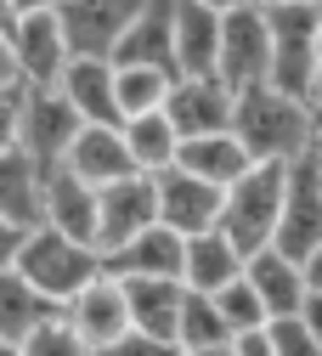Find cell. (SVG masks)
Returning a JSON list of instances; mask_svg holds the SVG:
<instances>
[{
	"label": "cell",
	"instance_id": "6da1fadb",
	"mask_svg": "<svg viewBox=\"0 0 322 356\" xmlns=\"http://www.w3.org/2000/svg\"><path fill=\"white\" fill-rule=\"evenodd\" d=\"M238 142L249 147L255 164H294L316 147V124L305 113L300 97L277 91V85H249L238 91V113H232Z\"/></svg>",
	"mask_w": 322,
	"mask_h": 356
},
{
	"label": "cell",
	"instance_id": "7a4b0ae2",
	"mask_svg": "<svg viewBox=\"0 0 322 356\" xmlns=\"http://www.w3.org/2000/svg\"><path fill=\"white\" fill-rule=\"evenodd\" d=\"M12 266H17V272H23L45 300H51L57 311H63L90 277H97V272H108L97 243H79V238H68V232H57V227H45V220L23 232V249H17Z\"/></svg>",
	"mask_w": 322,
	"mask_h": 356
},
{
	"label": "cell",
	"instance_id": "3957f363",
	"mask_svg": "<svg viewBox=\"0 0 322 356\" xmlns=\"http://www.w3.org/2000/svg\"><path fill=\"white\" fill-rule=\"evenodd\" d=\"M283 187H289V164H249L220 204V232L232 238L243 254L266 249L277 238V215H283Z\"/></svg>",
	"mask_w": 322,
	"mask_h": 356
},
{
	"label": "cell",
	"instance_id": "277c9868",
	"mask_svg": "<svg viewBox=\"0 0 322 356\" xmlns=\"http://www.w3.org/2000/svg\"><path fill=\"white\" fill-rule=\"evenodd\" d=\"M316 6L311 0H289V6H266V23H271V79L266 85H277V91L300 97L311 91V79L322 68L316 57Z\"/></svg>",
	"mask_w": 322,
	"mask_h": 356
},
{
	"label": "cell",
	"instance_id": "5b68a950",
	"mask_svg": "<svg viewBox=\"0 0 322 356\" xmlns=\"http://www.w3.org/2000/svg\"><path fill=\"white\" fill-rule=\"evenodd\" d=\"M215 74L232 85V91H249V85H266L271 79V23H266V6H232L220 12V57H215Z\"/></svg>",
	"mask_w": 322,
	"mask_h": 356
},
{
	"label": "cell",
	"instance_id": "8992f818",
	"mask_svg": "<svg viewBox=\"0 0 322 356\" xmlns=\"http://www.w3.org/2000/svg\"><path fill=\"white\" fill-rule=\"evenodd\" d=\"M79 108L57 91V85H23V113H17V147L34 164H63V153L79 136Z\"/></svg>",
	"mask_w": 322,
	"mask_h": 356
},
{
	"label": "cell",
	"instance_id": "52a82bcc",
	"mask_svg": "<svg viewBox=\"0 0 322 356\" xmlns=\"http://www.w3.org/2000/svg\"><path fill=\"white\" fill-rule=\"evenodd\" d=\"M159 220V187H153V175L147 170H130L119 175V181L102 187V209H97V249L102 260L113 249H124L136 232H147Z\"/></svg>",
	"mask_w": 322,
	"mask_h": 356
},
{
	"label": "cell",
	"instance_id": "ba28073f",
	"mask_svg": "<svg viewBox=\"0 0 322 356\" xmlns=\"http://www.w3.org/2000/svg\"><path fill=\"white\" fill-rule=\"evenodd\" d=\"M164 113L181 130V142L187 136H209V130H232L238 91L220 74H175L170 97H164Z\"/></svg>",
	"mask_w": 322,
	"mask_h": 356
},
{
	"label": "cell",
	"instance_id": "9c48e42d",
	"mask_svg": "<svg viewBox=\"0 0 322 356\" xmlns=\"http://www.w3.org/2000/svg\"><path fill=\"white\" fill-rule=\"evenodd\" d=\"M277 243L283 254L305 260L322 243V164L305 153L289 164V187H283V215H277Z\"/></svg>",
	"mask_w": 322,
	"mask_h": 356
},
{
	"label": "cell",
	"instance_id": "30bf717a",
	"mask_svg": "<svg viewBox=\"0 0 322 356\" xmlns=\"http://www.w3.org/2000/svg\"><path fill=\"white\" fill-rule=\"evenodd\" d=\"M63 317L74 323V334L90 345V350H108L113 339H124L136 323H130V300H124V277L113 272H97L68 305H63Z\"/></svg>",
	"mask_w": 322,
	"mask_h": 356
},
{
	"label": "cell",
	"instance_id": "8fae6325",
	"mask_svg": "<svg viewBox=\"0 0 322 356\" xmlns=\"http://www.w3.org/2000/svg\"><path fill=\"white\" fill-rule=\"evenodd\" d=\"M153 187H159V220H164V227H175L181 238H193V232H209V227H220V204H226V187L204 181V175L181 170V164L159 170V175H153Z\"/></svg>",
	"mask_w": 322,
	"mask_h": 356
},
{
	"label": "cell",
	"instance_id": "7c38bea8",
	"mask_svg": "<svg viewBox=\"0 0 322 356\" xmlns=\"http://www.w3.org/2000/svg\"><path fill=\"white\" fill-rule=\"evenodd\" d=\"M142 0H57V17L74 57H113V46L124 40V29L136 23Z\"/></svg>",
	"mask_w": 322,
	"mask_h": 356
},
{
	"label": "cell",
	"instance_id": "4fadbf2b",
	"mask_svg": "<svg viewBox=\"0 0 322 356\" xmlns=\"http://www.w3.org/2000/svg\"><path fill=\"white\" fill-rule=\"evenodd\" d=\"M12 51H17V74H23V85H57L63 68H68V57H74L57 6L17 17V29H12Z\"/></svg>",
	"mask_w": 322,
	"mask_h": 356
},
{
	"label": "cell",
	"instance_id": "5bb4252c",
	"mask_svg": "<svg viewBox=\"0 0 322 356\" xmlns=\"http://www.w3.org/2000/svg\"><path fill=\"white\" fill-rule=\"evenodd\" d=\"M57 91L79 108L85 124H124L119 113V68L113 57H68L63 79H57Z\"/></svg>",
	"mask_w": 322,
	"mask_h": 356
},
{
	"label": "cell",
	"instance_id": "9a60e30c",
	"mask_svg": "<svg viewBox=\"0 0 322 356\" xmlns=\"http://www.w3.org/2000/svg\"><path fill=\"white\" fill-rule=\"evenodd\" d=\"M97 209H102V187L79 181L68 164L45 170V227H57L79 243H97Z\"/></svg>",
	"mask_w": 322,
	"mask_h": 356
},
{
	"label": "cell",
	"instance_id": "2e32d148",
	"mask_svg": "<svg viewBox=\"0 0 322 356\" xmlns=\"http://www.w3.org/2000/svg\"><path fill=\"white\" fill-rule=\"evenodd\" d=\"M181 260H187V238H181L175 227H164V220H153L147 232H136L102 266L113 277H181Z\"/></svg>",
	"mask_w": 322,
	"mask_h": 356
},
{
	"label": "cell",
	"instance_id": "e0dca14e",
	"mask_svg": "<svg viewBox=\"0 0 322 356\" xmlns=\"http://www.w3.org/2000/svg\"><path fill=\"white\" fill-rule=\"evenodd\" d=\"M63 164L90 187H108L119 175H130V147H124V124H79L74 147L63 153Z\"/></svg>",
	"mask_w": 322,
	"mask_h": 356
},
{
	"label": "cell",
	"instance_id": "ac0fdd59",
	"mask_svg": "<svg viewBox=\"0 0 322 356\" xmlns=\"http://www.w3.org/2000/svg\"><path fill=\"white\" fill-rule=\"evenodd\" d=\"M113 63H159L175 74V0H142L136 23L113 46Z\"/></svg>",
	"mask_w": 322,
	"mask_h": 356
},
{
	"label": "cell",
	"instance_id": "d6986e66",
	"mask_svg": "<svg viewBox=\"0 0 322 356\" xmlns=\"http://www.w3.org/2000/svg\"><path fill=\"white\" fill-rule=\"evenodd\" d=\"M0 215L23 232L45 220V164H34L23 147L0 153Z\"/></svg>",
	"mask_w": 322,
	"mask_h": 356
},
{
	"label": "cell",
	"instance_id": "ffe728a7",
	"mask_svg": "<svg viewBox=\"0 0 322 356\" xmlns=\"http://www.w3.org/2000/svg\"><path fill=\"white\" fill-rule=\"evenodd\" d=\"M220 57V6L175 0V74H215Z\"/></svg>",
	"mask_w": 322,
	"mask_h": 356
},
{
	"label": "cell",
	"instance_id": "44dd1931",
	"mask_svg": "<svg viewBox=\"0 0 322 356\" xmlns=\"http://www.w3.org/2000/svg\"><path fill=\"white\" fill-rule=\"evenodd\" d=\"M243 260H249V254L226 238L220 227L193 232V238H187V260H181V283L198 289V294H215V289H226L232 277H243Z\"/></svg>",
	"mask_w": 322,
	"mask_h": 356
},
{
	"label": "cell",
	"instance_id": "7402d4cb",
	"mask_svg": "<svg viewBox=\"0 0 322 356\" xmlns=\"http://www.w3.org/2000/svg\"><path fill=\"white\" fill-rule=\"evenodd\" d=\"M243 277L255 283V294L266 300L271 317H283V311H300V300H305V266H300L294 254H283L277 243L255 249V254L243 260Z\"/></svg>",
	"mask_w": 322,
	"mask_h": 356
},
{
	"label": "cell",
	"instance_id": "603a6c76",
	"mask_svg": "<svg viewBox=\"0 0 322 356\" xmlns=\"http://www.w3.org/2000/svg\"><path fill=\"white\" fill-rule=\"evenodd\" d=\"M124 300H130V323L142 328V334L175 339L187 283H181V277H124Z\"/></svg>",
	"mask_w": 322,
	"mask_h": 356
},
{
	"label": "cell",
	"instance_id": "cb8c5ba5",
	"mask_svg": "<svg viewBox=\"0 0 322 356\" xmlns=\"http://www.w3.org/2000/svg\"><path fill=\"white\" fill-rule=\"evenodd\" d=\"M175 164L193 170V175H204V181H215V187H232L255 159L238 142V130H209V136H187V142H181Z\"/></svg>",
	"mask_w": 322,
	"mask_h": 356
},
{
	"label": "cell",
	"instance_id": "d4e9b609",
	"mask_svg": "<svg viewBox=\"0 0 322 356\" xmlns=\"http://www.w3.org/2000/svg\"><path fill=\"white\" fill-rule=\"evenodd\" d=\"M124 147H130V164H136V170L159 175V170H170L175 153H181V130L170 124L164 108H153V113L124 119Z\"/></svg>",
	"mask_w": 322,
	"mask_h": 356
},
{
	"label": "cell",
	"instance_id": "484cf974",
	"mask_svg": "<svg viewBox=\"0 0 322 356\" xmlns=\"http://www.w3.org/2000/svg\"><path fill=\"white\" fill-rule=\"evenodd\" d=\"M51 311H57V305L45 300V294L17 272V266L0 272V339H17V345H23L45 317H51Z\"/></svg>",
	"mask_w": 322,
	"mask_h": 356
},
{
	"label": "cell",
	"instance_id": "4316f807",
	"mask_svg": "<svg viewBox=\"0 0 322 356\" xmlns=\"http://www.w3.org/2000/svg\"><path fill=\"white\" fill-rule=\"evenodd\" d=\"M113 68H119V113H124V119L164 108L170 85H175L170 68H159V63H113Z\"/></svg>",
	"mask_w": 322,
	"mask_h": 356
},
{
	"label": "cell",
	"instance_id": "83f0119b",
	"mask_svg": "<svg viewBox=\"0 0 322 356\" xmlns=\"http://www.w3.org/2000/svg\"><path fill=\"white\" fill-rule=\"evenodd\" d=\"M226 339H232V328H226L215 294L187 289V300H181V328H175V345H181V350H193V345H226Z\"/></svg>",
	"mask_w": 322,
	"mask_h": 356
},
{
	"label": "cell",
	"instance_id": "f1b7e54d",
	"mask_svg": "<svg viewBox=\"0 0 322 356\" xmlns=\"http://www.w3.org/2000/svg\"><path fill=\"white\" fill-rule=\"evenodd\" d=\"M215 305H220V317H226V328H232V334L271 323V311H266V300L255 294V283H249V277H232L226 289H215Z\"/></svg>",
	"mask_w": 322,
	"mask_h": 356
},
{
	"label": "cell",
	"instance_id": "f546056e",
	"mask_svg": "<svg viewBox=\"0 0 322 356\" xmlns=\"http://www.w3.org/2000/svg\"><path fill=\"white\" fill-rule=\"evenodd\" d=\"M23 356H97V350L74 334V323L63 317V311H51V317L23 339Z\"/></svg>",
	"mask_w": 322,
	"mask_h": 356
},
{
	"label": "cell",
	"instance_id": "4dcf8cb0",
	"mask_svg": "<svg viewBox=\"0 0 322 356\" xmlns=\"http://www.w3.org/2000/svg\"><path fill=\"white\" fill-rule=\"evenodd\" d=\"M271 345H277V356H322V334L300 317V311L271 317Z\"/></svg>",
	"mask_w": 322,
	"mask_h": 356
},
{
	"label": "cell",
	"instance_id": "1f68e13d",
	"mask_svg": "<svg viewBox=\"0 0 322 356\" xmlns=\"http://www.w3.org/2000/svg\"><path fill=\"white\" fill-rule=\"evenodd\" d=\"M97 356H181V345H175V339H159V334H142V328H130L124 339H113V345L97 350Z\"/></svg>",
	"mask_w": 322,
	"mask_h": 356
},
{
	"label": "cell",
	"instance_id": "d6a6232c",
	"mask_svg": "<svg viewBox=\"0 0 322 356\" xmlns=\"http://www.w3.org/2000/svg\"><path fill=\"white\" fill-rule=\"evenodd\" d=\"M17 113H23V85H0V153L17 147Z\"/></svg>",
	"mask_w": 322,
	"mask_h": 356
},
{
	"label": "cell",
	"instance_id": "836d02e7",
	"mask_svg": "<svg viewBox=\"0 0 322 356\" xmlns=\"http://www.w3.org/2000/svg\"><path fill=\"white\" fill-rule=\"evenodd\" d=\"M232 350H238V356H277V345H271V323L232 334Z\"/></svg>",
	"mask_w": 322,
	"mask_h": 356
},
{
	"label": "cell",
	"instance_id": "e575fe53",
	"mask_svg": "<svg viewBox=\"0 0 322 356\" xmlns=\"http://www.w3.org/2000/svg\"><path fill=\"white\" fill-rule=\"evenodd\" d=\"M17 249H23V227H12V220L0 215V272L17 260Z\"/></svg>",
	"mask_w": 322,
	"mask_h": 356
},
{
	"label": "cell",
	"instance_id": "d590c367",
	"mask_svg": "<svg viewBox=\"0 0 322 356\" xmlns=\"http://www.w3.org/2000/svg\"><path fill=\"white\" fill-rule=\"evenodd\" d=\"M0 85H23V74H17V51H12V34L0 29Z\"/></svg>",
	"mask_w": 322,
	"mask_h": 356
},
{
	"label": "cell",
	"instance_id": "8d00e7d4",
	"mask_svg": "<svg viewBox=\"0 0 322 356\" xmlns=\"http://www.w3.org/2000/svg\"><path fill=\"white\" fill-rule=\"evenodd\" d=\"M300 317H305V323L322 334V294H316V289H305V300H300Z\"/></svg>",
	"mask_w": 322,
	"mask_h": 356
},
{
	"label": "cell",
	"instance_id": "74e56055",
	"mask_svg": "<svg viewBox=\"0 0 322 356\" xmlns=\"http://www.w3.org/2000/svg\"><path fill=\"white\" fill-rule=\"evenodd\" d=\"M300 266H305V289H316V294H322V243H316Z\"/></svg>",
	"mask_w": 322,
	"mask_h": 356
},
{
	"label": "cell",
	"instance_id": "f35d334b",
	"mask_svg": "<svg viewBox=\"0 0 322 356\" xmlns=\"http://www.w3.org/2000/svg\"><path fill=\"white\" fill-rule=\"evenodd\" d=\"M305 113H311V124L322 130V68H316V79H311V91H305Z\"/></svg>",
	"mask_w": 322,
	"mask_h": 356
},
{
	"label": "cell",
	"instance_id": "ab89813d",
	"mask_svg": "<svg viewBox=\"0 0 322 356\" xmlns=\"http://www.w3.org/2000/svg\"><path fill=\"white\" fill-rule=\"evenodd\" d=\"M181 356H238V350H232V339H226V345H193V350H181Z\"/></svg>",
	"mask_w": 322,
	"mask_h": 356
},
{
	"label": "cell",
	"instance_id": "60d3db41",
	"mask_svg": "<svg viewBox=\"0 0 322 356\" xmlns=\"http://www.w3.org/2000/svg\"><path fill=\"white\" fill-rule=\"evenodd\" d=\"M17 6V17H29V12H45V6H57V0H12Z\"/></svg>",
	"mask_w": 322,
	"mask_h": 356
},
{
	"label": "cell",
	"instance_id": "b9f144b4",
	"mask_svg": "<svg viewBox=\"0 0 322 356\" xmlns=\"http://www.w3.org/2000/svg\"><path fill=\"white\" fill-rule=\"evenodd\" d=\"M0 29H6V34L17 29V6H12V0H0Z\"/></svg>",
	"mask_w": 322,
	"mask_h": 356
},
{
	"label": "cell",
	"instance_id": "7bdbcfd3",
	"mask_svg": "<svg viewBox=\"0 0 322 356\" xmlns=\"http://www.w3.org/2000/svg\"><path fill=\"white\" fill-rule=\"evenodd\" d=\"M0 356H23V345L17 339H0Z\"/></svg>",
	"mask_w": 322,
	"mask_h": 356
},
{
	"label": "cell",
	"instance_id": "ee69618b",
	"mask_svg": "<svg viewBox=\"0 0 322 356\" xmlns=\"http://www.w3.org/2000/svg\"><path fill=\"white\" fill-rule=\"evenodd\" d=\"M204 6H220V12H232V6H249V0H204Z\"/></svg>",
	"mask_w": 322,
	"mask_h": 356
},
{
	"label": "cell",
	"instance_id": "f6af8a7d",
	"mask_svg": "<svg viewBox=\"0 0 322 356\" xmlns=\"http://www.w3.org/2000/svg\"><path fill=\"white\" fill-rule=\"evenodd\" d=\"M311 159H316V164H322V130H316V147H311Z\"/></svg>",
	"mask_w": 322,
	"mask_h": 356
},
{
	"label": "cell",
	"instance_id": "bcb514c9",
	"mask_svg": "<svg viewBox=\"0 0 322 356\" xmlns=\"http://www.w3.org/2000/svg\"><path fill=\"white\" fill-rule=\"evenodd\" d=\"M316 57H322V17H316Z\"/></svg>",
	"mask_w": 322,
	"mask_h": 356
},
{
	"label": "cell",
	"instance_id": "7dc6e473",
	"mask_svg": "<svg viewBox=\"0 0 322 356\" xmlns=\"http://www.w3.org/2000/svg\"><path fill=\"white\" fill-rule=\"evenodd\" d=\"M255 6H289V0H255Z\"/></svg>",
	"mask_w": 322,
	"mask_h": 356
},
{
	"label": "cell",
	"instance_id": "c3c4849f",
	"mask_svg": "<svg viewBox=\"0 0 322 356\" xmlns=\"http://www.w3.org/2000/svg\"><path fill=\"white\" fill-rule=\"evenodd\" d=\"M311 6H322V0H311Z\"/></svg>",
	"mask_w": 322,
	"mask_h": 356
},
{
	"label": "cell",
	"instance_id": "681fc988",
	"mask_svg": "<svg viewBox=\"0 0 322 356\" xmlns=\"http://www.w3.org/2000/svg\"><path fill=\"white\" fill-rule=\"evenodd\" d=\"M316 12H322V6H316Z\"/></svg>",
	"mask_w": 322,
	"mask_h": 356
}]
</instances>
